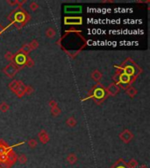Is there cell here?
Masks as SVG:
<instances>
[{
    "label": "cell",
    "instance_id": "1",
    "mask_svg": "<svg viewBox=\"0 0 150 168\" xmlns=\"http://www.w3.org/2000/svg\"><path fill=\"white\" fill-rule=\"evenodd\" d=\"M29 19V16L26 11H19L14 14V25L16 27H21Z\"/></svg>",
    "mask_w": 150,
    "mask_h": 168
},
{
    "label": "cell",
    "instance_id": "2",
    "mask_svg": "<svg viewBox=\"0 0 150 168\" xmlns=\"http://www.w3.org/2000/svg\"><path fill=\"white\" fill-rule=\"evenodd\" d=\"M19 71V67H17V65H15L14 63H10L8 64L6 67L3 69V72L8 76V77H13L15 76V74L18 73Z\"/></svg>",
    "mask_w": 150,
    "mask_h": 168
},
{
    "label": "cell",
    "instance_id": "3",
    "mask_svg": "<svg viewBox=\"0 0 150 168\" xmlns=\"http://www.w3.org/2000/svg\"><path fill=\"white\" fill-rule=\"evenodd\" d=\"M17 159H18V156L16 155V153L12 151V150H9L8 152L6 153V160H5V163H7L10 167L13 166L16 162H17Z\"/></svg>",
    "mask_w": 150,
    "mask_h": 168
},
{
    "label": "cell",
    "instance_id": "4",
    "mask_svg": "<svg viewBox=\"0 0 150 168\" xmlns=\"http://www.w3.org/2000/svg\"><path fill=\"white\" fill-rule=\"evenodd\" d=\"M119 138L126 144L129 143L132 141V139L133 138V134L131 131L129 130H124L120 134H119Z\"/></svg>",
    "mask_w": 150,
    "mask_h": 168
},
{
    "label": "cell",
    "instance_id": "5",
    "mask_svg": "<svg viewBox=\"0 0 150 168\" xmlns=\"http://www.w3.org/2000/svg\"><path fill=\"white\" fill-rule=\"evenodd\" d=\"M26 87H27V85H25L21 81H19V85H18V87H17V89H16L14 94H15L18 97L21 98V97L25 95Z\"/></svg>",
    "mask_w": 150,
    "mask_h": 168
},
{
    "label": "cell",
    "instance_id": "6",
    "mask_svg": "<svg viewBox=\"0 0 150 168\" xmlns=\"http://www.w3.org/2000/svg\"><path fill=\"white\" fill-rule=\"evenodd\" d=\"M106 91L110 96H115L119 92V87L115 83H112L108 86V88L106 89Z\"/></svg>",
    "mask_w": 150,
    "mask_h": 168
},
{
    "label": "cell",
    "instance_id": "7",
    "mask_svg": "<svg viewBox=\"0 0 150 168\" xmlns=\"http://www.w3.org/2000/svg\"><path fill=\"white\" fill-rule=\"evenodd\" d=\"M38 136H39V140H40V142H41L42 144H47V143H48V141H49V136L47 133L46 131H44V130L40 131V132H39Z\"/></svg>",
    "mask_w": 150,
    "mask_h": 168
},
{
    "label": "cell",
    "instance_id": "8",
    "mask_svg": "<svg viewBox=\"0 0 150 168\" xmlns=\"http://www.w3.org/2000/svg\"><path fill=\"white\" fill-rule=\"evenodd\" d=\"M67 161L70 164V165H74L77 162V156L75 153H70L67 157Z\"/></svg>",
    "mask_w": 150,
    "mask_h": 168
},
{
    "label": "cell",
    "instance_id": "9",
    "mask_svg": "<svg viewBox=\"0 0 150 168\" xmlns=\"http://www.w3.org/2000/svg\"><path fill=\"white\" fill-rule=\"evenodd\" d=\"M102 76H103V74H102L98 70H94V71L91 73V77H92V79H93L94 81H100L101 78H102Z\"/></svg>",
    "mask_w": 150,
    "mask_h": 168
},
{
    "label": "cell",
    "instance_id": "10",
    "mask_svg": "<svg viewBox=\"0 0 150 168\" xmlns=\"http://www.w3.org/2000/svg\"><path fill=\"white\" fill-rule=\"evenodd\" d=\"M137 93H138L137 89H136L135 88H133V87H130V88H128V89H126V94H127L131 98H133V97L137 95Z\"/></svg>",
    "mask_w": 150,
    "mask_h": 168
},
{
    "label": "cell",
    "instance_id": "11",
    "mask_svg": "<svg viewBox=\"0 0 150 168\" xmlns=\"http://www.w3.org/2000/svg\"><path fill=\"white\" fill-rule=\"evenodd\" d=\"M45 34H46V36H47V38L52 39V38H54V37L56 35V32H55V30L54 28H52V27H48V28L46 30Z\"/></svg>",
    "mask_w": 150,
    "mask_h": 168
},
{
    "label": "cell",
    "instance_id": "12",
    "mask_svg": "<svg viewBox=\"0 0 150 168\" xmlns=\"http://www.w3.org/2000/svg\"><path fill=\"white\" fill-rule=\"evenodd\" d=\"M30 52H31V48H30V46H29L28 44L24 45V46L21 47V49L19 50V53H21V54H25V55H27Z\"/></svg>",
    "mask_w": 150,
    "mask_h": 168
},
{
    "label": "cell",
    "instance_id": "13",
    "mask_svg": "<svg viewBox=\"0 0 150 168\" xmlns=\"http://www.w3.org/2000/svg\"><path fill=\"white\" fill-rule=\"evenodd\" d=\"M66 124L69 127H75V125L77 124V121L76 119L74 117H70L68 118V120L66 121Z\"/></svg>",
    "mask_w": 150,
    "mask_h": 168
},
{
    "label": "cell",
    "instance_id": "14",
    "mask_svg": "<svg viewBox=\"0 0 150 168\" xmlns=\"http://www.w3.org/2000/svg\"><path fill=\"white\" fill-rule=\"evenodd\" d=\"M18 85H19V81L13 80L12 81L10 82V84H9V89L14 93L15 90H16V89H17V87H18Z\"/></svg>",
    "mask_w": 150,
    "mask_h": 168
},
{
    "label": "cell",
    "instance_id": "15",
    "mask_svg": "<svg viewBox=\"0 0 150 168\" xmlns=\"http://www.w3.org/2000/svg\"><path fill=\"white\" fill-rule=\"evenodd\" d=\"M9 109H10V106H9V104L7 102H3L0 103V111L1 112H6V111L9 110Z\"/></svg>",
    "mask_w": 150,
    "mask_h": 168
},
{
    "label": "cell",
    "instance_id": "16",
    "mask_svg": "<svg viewBox=\"0 0 150 168\" xmlns=\"http://www.w3.org/2000/svg\"><path fill=\"white\" fill-rule=\"evenodd\" d=\"M127 168H136L138 167V161L134 159H132L127 164H126Z\"/></svg>",
    "mask_w": 150,
    "mask_h": 168
},
{
    "label": "cell",
    "instance_id": "17",
    "mask_svg": "<svg viewBox=\"0 0 150 168\" xmlns=\"http://www.w3.org/2000/svg\"><path fill=\"white\" fill-rule=\"evenodd\" d=\"M18 161H19L20 164L24 165V164L27 163V156H26L25 154L21 153L20 155L18 156Z\"/></svg>",
    "mask_w": 150,
    "mask_h": 168
},
{
    "label": "cell",
    "instance_id": "18",
    "mask_svg": "<svg viewBox=\"0 0 150 168\" xmlns=\"http://www.w3.org/2000/svg\"><path fill=\"white\" fill-rule=\"evenodd\" d=\"M28 146L31 148V149H34L36 146H37L38 144V142L35 140V139H34V138H32V139H29L28 140Z\"/></svg>",
    "mask_w": 150,
    "mask_h": 168
},
{
    "label": "cell",
    "instance_id": "19",
    "mask_svg": "<svg viewBox=\"0 0 150 168\" xmlns=\"http://www.w3.org/2000/svg\"><path fill=\"white\" fill-rule=\"evenodd\" d=\"M39 7V4H38L37 2H35V1H33V2H31L30 3V4H29V8L31 9V11H35L36 10H38V8Z\"/></svg>",
    "mask_w": 150,
    "mask_h": 168
},
{
    "label": "cell",
    "instance_id": "20",
    "mask_svg": "<svg viewBox=\"0 0 150 168\" xmlns=\"http://www.w3.org/2000/svg\"><path fill=\"white\" fill-rule=\"evenodd\" d=\"M60 114H61V109H60L58 107H55V108L51 109V115H52V116H54V117H58Z\"/></svg>",
    "mask_w": 150,
    "mask_h": 168
},
{
    "label": "cell",
    "instance_id": "21",
    "mask_svg": "<svg viewBox=\"0 0 150 168\" xmlns=\"http://www.w3.org/2000/svg\"><path fill=\"white\" fill-rule=\"evenodd\" d=\"M29 46H30V48H31V50H35L36 48H38V46H39V43H38V41L36 39H34V40H32L29 44Z\"/></svg>",
    "mask_w": 150,
    "mask_h": 168
},
{
    "label": "cell",
    "instance_id": "22",
    "mask_svg": "<svg viewBox=\"0 0 150 168\" xmlns=\"http://www.w3.org/2000/svg\"><path fill=\"white\" fill-rule=\"evenodd\" d=\"M4 57H5V59H6L8 61H13V59H14L13 54H12L11 53H10V52H7V53L5 54Z\"/></svg>",
    "mask_w": 150,
    "mask_h": 168
},
{
    "label": "cell",
    "instance_id": "23",
    "mask_svg": "<svg viewBox=\"0 0 150 168\" xmlns=\"http://www.w3.org/2000/svg\"><path fill=\"white\" fill-rule=\"evenodd\" d=\"M27 66L28 67H33L34 66V61L30 58V57H27V61H26V63H25Z\"/></svg>",
    "mask_w": 150,
    "mask_h": 168
},
{
    "label": "cell",
    "instance_id": "24",
    "mask_svg": "<svg viewBox=\"0 0 150 168\" xmlns=\"http://www.w3.org/2000/svg\"><path fill=\"white\" fill-rule=\"evenodd\" d=\"M34 92V89L31 87V86H27L26 87V92L25 94H27V95H30Z\"/></svg>",
    "mask_w": 150,
    "mask_h": 168
},
{
    "label": "cell",
    "instance_id": "25",
    "mask_svg": "<svg viewBox=\"0 0 150 168\" xmlns=\"http://www.w3.org/2000/svg\"><path fill=\"white\" fill-rule=\"evenodd\" d=\"M57 105H58L57 102L55 101V100H50V101H49V106L51 107V109L55 108V107H58Z\"/></svg>",
    "mask_w": 150,
    "mask_h": 168
},
{
    "label": "cell",
    "instance_id": "26",
    "mask_svg": "<svg viewBox=\"0 0 150 168\" xmlns=\"http://www.w3.org/2000/svg\"><path fill=\"white\" fill-rule=\"evenodd\" d=\"M11 167L7 164V163H5V162H3V163H0V168H10Z\"/></svg>",
    "mask_w": 150,
    "mask_h": 168
},
{
    "label": "cell",
    "instance_id": "27",
    "mask_svg": "<svg viewBox=\"0 0 150 168\" xmlns=\"http://www.w3.org/2000/svg\"><path fill=\"white\" fill-rule=\"evenodd\" d=\"M139 168H149L148 166H146V165H142V166H140Z\"/></svg>",
    "mask_w": 150,
    "mask_h": 168
},
{
    "label": "cell",
    "instance_id": "28",
    "mask_svg": "<svg viewBox=\"0 0 150 168\" xmlns=\"http://www.w3.org/2000/svg\"><path fill=\"white\" fill-rule=\"evenodd\" d=\"M3 28H4V27H2V26H1V28H0V34H1V32L3 31Z\"/></svg>",
    "mask_w": 150,
    "mask_h": 168
}]
</instances>
